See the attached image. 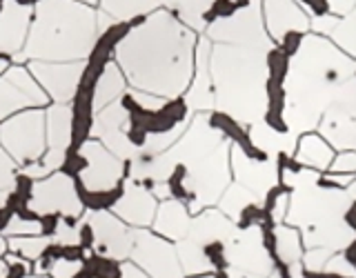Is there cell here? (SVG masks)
<instances>
[{
  "mask_svg": "<svg viewBox=\"0 0 356 278\" xmlns=\"http://www.w3.org/2000/svg\"><path fill=\"white\" fill-rule=\"evenodd\" d=\"M192 211H189L185 200L178 198H167L156 209V218H154V231L161 234L167 240H183L189 227H192Z\"/></svg>",
  "mask_w": 356,
  "mask_h": 278,
  "instance_id": "ffe728a7",
  "label": "cell"
},
{
  "mask_svg": "<svg viewBox=\"0 0 356 278\" xmlns=\"http://www.w3.org/2000/svg\"><path fill=\"white\" fill-rule=\"evenodd\" d=\"M0 145L18 165L36 163L47 147V114L27 109L0 125Z\"/></svg>",
  "mask_w": 356,
  "mask_h": 278,
  "instance_id": "5b68a950",
  "label": "cell"
},
{
  "mask_svg": "<svg viewBox=\"0 0 356 278\" xmlns=\"http://www.w3.org/2000/svg\"><path fill=\"white\" fill-rule=\"evenodd\" d=\"M51 238H54V243L63 245V247H76L83 238L81 225H70V222L58 220V225H56V231H54Z\"/></svg>",
  "mask_w": 356,
  "mask_h": 278,
  "instance_id": "d6a6232c",
  "label": "cell"
},
{
  "mask_svg": "<svg viewBox=\"0 0 356 278\" xmlns=\"http://www.w3.org/2000/svg\"><path fill=\"white\" fill-rule=\"evenodd\" d=\"M292 156L296 163L307 167V170L325 174L337 154H334V147L325 140V136H321L318 131H305L298 136L296 149Z\"/></svg>",
  "mask_w": 356,
  "mask_h": 278,
  "instance_id": "44dd1931",
  "label": "cell"
},
{
  "mask_svg": "<svg viewBox=\"0 0 356 278\" xmlns=\"http://www.w3.org/2000/svg\"><path fill=\"white\" fill-rule=\"evenodd\" d=\"M263 20L272 42H281L287 33L312 31V16L298 0H263Z\"/></svg>",
  "mask_w": 356,
  "mask_h": 278,
  "instance_id": "9a60e30c",
  "label": "cell"
},
{
  "mask_svg": "<svg viewBox=\"0 0 356 278\" xmlns=\"http://www.w3.org/2000/svg\"><path fill=\"white\" fill-rule=\"evenodd\" d=\"M100 9L114 22H129L159 11L165 0H98Z\"/></svg>",
  "mask_w": 356,
  "mask_h": 278,
  "instance_id": "d4e9b609",
  "label": "cell"
},
{
  "mask_svg": "<svg viewBox=\"0 0 356 278\" xmlns=\"http://www.w3.org/2000/svg\"><path fill=\"white\" fill-rule=\"evenodd\" d=\"M263 0H254L252 5L238 9L229 18L214 20L207 25L205 36L211 42H225V44H241V47H259L272 49L274 42L265 29L263 20Z\"/></svg>",
  "mask_w": 356,
  "mask_h": 278,
  "instance_id": "8992f818",
  "label": "cell"
},
{
  "mask_svg": "<svg viewBox=\"0 0 356 278\" xmlns=\"http://www.w3.org/2000/svg\"><path fill=\"white\" fill-rule=\"evenodd\" d=\"M229 163L236 183L252 189L256 196L265 198V194L278 185V161L272 156H252L241 145L232 142Z\"/></svg>",
  "mask_w": 356,
  "mask_h": 278,
  "instance_id": "7c38bea8",
  "label": "cell"
},
{
  "mask_svg": "<svg viewBox=\"0 0 356 278\" xmlns=\"http://www.w3.org/2000/svg\"><path fill=\"white\" fill-rule=\"evenodd\" d=\"M36 18L16 63H74L85 60L100 36L98 11L81 0H38Z\"/></svg>",
  "mask_w": 356,
  "mask_h": 278,
  "instance_id": "3957f363",
  "label": "cell"
},
{
  "mask_svg": "<svg viewBox=\"0 0 356 278\" xmlns=\"http://www.w3.org/2000/svg\"><path fill=\"white\" fill-rule=\"evenodd\" d=\"M27 207L40 216L60 214L65 218H78L83 214V200L67 174H51L33 183Z\"/></svg>",
  "mask_w": 356,
  "mask_h": 278,
  "instance_id": "ba28073f",
  "label": "cell"
},
{
  "mask_svg": "<svg viewBox=\"0 0 356 278\" xmlns=\"http://www.w3.org/2000/svg\"><path fill=\"white\" fill-rule=\"evenodd\" d=\"M81 270H83V263L72 261V259H58V261H54L49 267L54 278H74V276L81 274Z\"/></svg>",
  "mask_w": 356,
  "mask_h": 278,
  "instance_id": "e575fe53",
  "label": "cell"
},
{
  "mask_svg": "<svg viewBox=\"0 0 356 278\" xmlns=\"http://www.w3.org/2000/svg\"><path fill=\"white\" fill-rule=\"evenodd\" d=\"M122 92H125V74H122L118 63H107L103 67V74H100L98 81H96L92 109L100 111L103 107L116 103Z\"/></svg>",
  "mask_w": 356,
  "mask_h": 278,
  "instance_id": "603a6c76",
  "label": "cell"
},
{
  "mask_svg": "<svg viewBox=\"0 0 356 278\" xmlns=\"http://www.w3.org/2000/svg\"><path fill=\"white\" fill-rule=\"evenodd\" d=\"M81 158L85 161V167L81 170V183L89 194H109L114 192L125 174L122 158L107 149L103 142L92 138L81 145Z\"/></svg>",
  "mask_w": 356,
  "mask_h": 278,
  "instance_id": "9c48e42d",
  "label": "cell"
},
{
  "mask_svg": "<svg viewBox=\"0 0 356 278\" xmlns=\"http://www.w3.org/2000/svg\"><path fill=\"white\" fill-rule=\"evenodd\" d=\"M332 174H345V176H356V152L345 149L334 156V161L330 165Z\"/></svg>",
  "mask_w": 356,
  "mask_h": 278,
  "instance_id": "836d02e7",
  "label": "cell"
},
{
  "mask_svg": "<svg viewBox=\"0 0 356 278\" xmlns=\"http://www.w3.org/2000/svg\"><path fill=\"white\" fill-rule=\"evenodd\" d=\"M47 92L25 67H11L0 76V120L14 111L47 105Z\"/></svg>",
  "mask_w": 356,
  "mask_h": 278,
  "instance_id": "8fae6325",
  "label": "cell"
},
{
  "mask_svg": "<svg viewBox=\"0 0 356 278\" xmlns=\"http://www.w3.org/2000/svg\"><path fill=\"white\" fill-rule=\"evenodd\" d=\"M211 47H214V42L203 33L196 44L192 83H189L187 92L183 94L187 107L194 111H209L211 107H216L214 78H211Z\"/></svg>",
  "mask_w": 356,
  "mask_h": 278,
  "instance_id": "2e32d148",
  "label": "cell"
},
{
  "mask_svg": "<svg viewBox=\"0 0 356 278\" xmlns=\"http://www.w3.org/2000/svg\"><path fill=\"white\" fill-rule=\"evenodd\" d=\"M312 31L330 38L350 58H356V9L348 16H312Z\"/></svg>",
  "mask_w": 356,
  "mask_h": 278,
  "instance_id": "d6986e66",
  "label": "cell"
},
{
  "mask_svg": "<svg viewBox=\"0 0 356 278\" xmlns=\"http://www.w3.org/2000/svg\"><path fill=\"white\" fill-rule=\"evenodd\" d=\"M27 278H44V276H27Z\"/></svg>",
  "mask_w": 356,
  "mask_h": 278,
  "instance_id": "7bdbcfd3",
  "label": "cell"
},
{
  "mask_svg": "<svg viewBox=\"0 0 356 278\" xmlns=\"http://www.w3.org/2000/svg\"><path fill=\"white\" fill-rule=\"evenodd\" d=\"M267 54L270 49L225 42H214L211 47L216 107L248 127L261 120L267 111Z\"/></svg>",
  "mask_w": 356,
  "mask_h": 278,
  "instance_id": "277c9868",
  "label": "cell"
},
{
  "mask_svg": "<svg viewBox=\"0 0 356 278\" xmlns=\"http://www.w3.org/2000/svg\"><path fill=\"white\" fill-rule=\"evenodd\" d=\"M7 72V60L5 58H0V76H3Z\"/></svg>",
  "mask_w": 356,
  "mask_h": 278,
  "instance_id": "ab89813d",
  "label": "cell"
},
{
  "mask_svg": "<svg viewBox=\"0 0 356 278\" xmlns=\"http://www.w3.org/2000/svg\"><path fill=\"white\" fill-rule=\"evenodd\" d=\"M120 278H152L147 272H143L140 267L136 265V263H125L120 267Z\"/></svg>",
  "mask_w": 356,
  "mask_h": 278,
  "instance_id": "8d00e7d4",
  "label": "cell"
},
{
  "mask_svg": "<svg viewBox=\"0 0 356 278\" xmlns=\"http://www.w3.org/2000/svg\"><path fill=\"white\" fill-rule=\"evenodd\" d=\"M227 263L229 267H236L243 272H252L259 276H267L274 272V256L265 243V229L263 225L252 227H236L232 238L225 245Z\"/></svg>",
  "mask_w": 356,
  "mask_h": 278,
  "instance_id": "30bf717a",
  "label": "cell"
},
{
  "mask_svg": "<svg viewBox=\"0 0 356 278\" xmlns=\"http://www.w3.org/2000/svg\"><path fill=\"white\" fill-rule=\"evenodd\" d=\"M51 243H54V238L40 236V234L38 236H11L9 247L18 254H22L27 261H36L44 254V250H47Z\"/></svg>",
  "mask_w": 356,
  "mask_h": 278,
  "instance_id": "f1b7e54d",
  "label": "cell"
},
{
  "mask_svg": "<svg viewBox=\"0 0 356 278\" xmlns=\"http://www.w3.org/2000/svg\"><path fill=\"white\" fill-rule=\"evenodd\" d=\"M38 161H40L38 165L33 163L31 167H25V170H22V172H25V176H29V178H47V176H51L65 163V149H51L49 147V152L42 154Z\"/></svg>",
  "mask_w": 356,
  "mask_h": 278,
  "instance_id": "4dcf8cb0",
  "label": "cell"
},
{
  "mask_svg": "<svg viewBox=\"0 0 356 278\" xmlns=\"http://www.w3.org/2000/svg\"><path fill=\"white\" fill-rule=\"evenodd\" d=\"M87 225L92 229V238H94V247L103 254L109 256L114 261H122L131 254V231L125 227V220H120L114 211H105L98 209L92 211L87 216Z\"/></svg>",
  "mask_w": 356,
  "mask_h": 278,
  "instance_id": "5bb4252c",
  "label": "cell"
},
{
  "mask_svg": "<svg viewBox=\"0 0 356 278\" xmlns=\"http://www.w3.org/2000/svg\"><path fill=\"white\" fill-rule=\"evenodd\" d=\"M192 278H218V276L211 272V274H198V276H192Z\"/></svg>",
  "mask_w": 356,
  "mask_h": 278,
  "instance_id": "60d3db41",
  "label": "cell"
},
{
  "mask_svg": "<svg viewBox=\"0 0 356 278\" xmlns=\"http://www.w3.org/2000/svg\"><path fill=\"white\" fill-rule=\"evenodd\" d=\"M85 67H87L85 60H74V63L31 60L29 72L56 103H70L78 92Z\"/></svg>",
  "mask_w": 356,
  "mask_h": 278,
  "instance_id": "4fadbf2b",
  "label": "cell"
},
{
  "mask_svg": "<svg viewBox=\"0 0 356 278\" xmlns=\"http://www.w3.org/2000/svg\"><path fill=\"white\" fill-rule=\"evenodd\" d=\"M74 111L67 103H58L47 109V145L51 149H67L72 142Z\"/></svg>",
  "mask_w": 356,
  "mask_h": 278,
  "instance_id": "cb8c5ba5",
  "label": "cell"
},
{
  "mask_svg": "<svg viewBox=\"0 0 356 278\" xmlns=\"http://www.w3.org/2000/svg\"><path fill=\"white\" fill-rule=\"evenodd\" d=\"M222 278H267V276H259V274H252V272H243L236 270V267H227L225 272H220Z\"/></svg>",
  "mask_w": 356,
  "mask_h": 278,
  "instance_id": "74e56055",
  "label": "cell"
},
{
  "mask_svg": "<svg viewBox=\"0 0 356 278\" xmlns=\"http://www.w3.org/2000/svg\"><path fill=\"white\" fill-rule=\"evenodd\" d=\"M198 38L172 11L159 9L118 40L116 63L134 89L181 98L194 76Z\"/></svg>",
  "mask_w": 356,
  "mask_h": 278,
  "instance_id": "6da1fadb",
  "label": "cell"
},
{
  "mask_svg": "<svg viewBox=\"0 0 356 278\" xmlns=\"http://www.w3.org/2000/svg\"><path fill=\"white\" fill-rule=\"evenodd\" d=\"M40 231L42 225L38 220H25L20 216H11L3 234H7V236H38Z\"/></svg>",
  "mask_w": 356,
  "mask_h": 278,
  "instance_id": "1f68e13d",
  "label": "cell"
},
{
  "mask_svg": "<svg viewBox=\"0 0 356 278\" xmlns=\"http://www.w3.org/2000/svg\"><path fill=\"white\" fill-rule=\"evenodd\" d=\"M14 189H16V161L0 145V207L7 203Z\"/></svg>",
  "mask_w": 356,
  "mask_h": 278,
  "instance_id": "f546056e",
  "label": "cell"
},
{
  "mask_svg": "<svg viewBox=\"0 0 356 278\" xmlns=\"http://www.w3.org/2000/svg\"><path fill=\"white\" fill-rule=\"evenodd\" d=\"M131 261L152 278H183V265L172 240L161 234L134 229L131 231Z\"/></svg>",
  "mask_w": 356,
  "mask_h": 278,
  "instance_id": "52a82bcc",
  "label": "cell"
},
{
  "mask_svg": "<svg viewBox=\"0 0 356 278\" xmlns=\"http://www.w3.org/2000/svg\"><path fill=\"white\" fill-rule=\"evenodd\" d=\"M131 114L122 103H111L96 111L92 122V136L98 140H105L114 133H129Z\"/></svg>",
  "mask_w": 356,
  "mask_h": 278,
  "instance_id": "7402d4cb",
  "label": "cell"
},
{
  "mask_svg": "<svg viewBox=\"0 0 356 278\" xmlns=\"http://www.w3.org/2000/svg\"><path fill=\"white\" fill-rule=\"evenodd\" d=\"M33 7L22 5L18 0H3L0 7V54L16 56L22 51L31 29Z\"/></svg>",
  "mask_w": 356,
  "mask_h": 278,
  "instance_id": "ac0fdd59",
  "label": "cell"
},
{
  "mask_svg": "<svg viewBox=\"0 0 356 278\" xmlns=\"http://www.w3.org/2000/svg\"><path fill=\"white\" fill-rule=\"evenodd\" d=\"M176 250H178V259H181L185 274L198 276V274H211V272H214V265H211L205 247H203V245H198L196 240H192L189 236H185L183 240H178Z\"/></svg>",
  "mask_w": 356,
  "mask_h": 278,
  "instance_id": "83f0119b",
  "label": "cell"
},
{
  "mask_svg": "<svg viewBox=\"0 0 356 278\" xmlns=\"http://www.w3.org/2000/svg\"><path fill=\"white\" fill-rule=\"evenodd\" d=\"M274 278H281V276H274ZM303 278H305V276H303Z\"/></svg>",
  "mask_w": 356,
  "mask_h": 278,
  "instance_id": "ee69618b",
  "label": "cell"
},
{
  "mask_svg": "<svg viewBox=\"0 0 356 278\" xmlns=\"http://www.w3.org/2000/svg\"><path fill=\"white\" fill-rule=\"evenodd\" d=\"M156 209H159V205H156L152 189L145 183L134 181V178H127L120 198L111 205V211H114L120 220H125L138 229L154 225Z\"/></svg>",
  "mask_w": 356,
  "mask_h": 278,
  "instance_id": "e0dca14e",
  "label": "cell"
},
{
  "mask_svg": "<svg viewBox=\"0 0 356 278\" xmlns=\"http://www.w3.org/2000/svg\"><path fill=\"white\" fill-rule=\"evenodd\" d=\"M356 9V0H327V14L332 16H348Z\"/></svg>",
  "mask_w": 356,
  "mask_h": 278,
  "instance_id": "d590c367",
  "label": "cell"
},
{
  "mask_svg": "<svg viewBox=\"0 0 356 278\" xmlns=\"http://www.w3.org/2000/svg\"><path fill=\"white\" fill-rule=\"evenodd\" d=\"M5 240H3V236H0V278H7V265L3 263V254H5Z\"/></svg>",
  "mask_w": 356,
  "mask_h": 278,
  "instance_id": "f35d334b",
  "label": "cell"
},
{
  "mask_svg": "<svg viewBox=\"0 0 356 278\" xmlns=\"http://www.w3.org/2000/svg\"><path fill=\"white\" fill-rule=\"evenodd\" d=\"M211 5H214V0H165V9L172 11L185 27L200 33V36L207 29L205 16Z\"/></svg>",
  "mask_w": 356,
  "mask_h": 278,
  "instance_id": "484cf974",
  "label": "cell"
},
{
  "mask_svg": "<svg viewBox=\"0 0 356 278\" xmlns=\"http://www.w3.org/2000/svg\"><path fill=\"white\" fill-rule=\"evenodd\" d=\"M356 72L354 58L330 38L307 33L289 58L285 78V122L296 136L318 127L321 116L337 100L341 87Z\"/></svg>",
  "mask_w": 356,
  "mask_h": 278,
  "instance_id": "7a4b0ae2",
  "label": "cell"
},
{
  "mask_svg": "<svg viewBox=\"0 0 356 278\" xmlns=\"http://www.w3.org/2000/svg\"><path fill=\"white\" fill-rule=\"evenodd\" d=\"M81 3H85V5H94V3H98V0H81Z\"/></svg>",
  "mask_w": 356,
  "mask_h": 278,
  "instance_id": "b9f144b4",
  "label": "cell"
},
{
  "mask_svg": "<svg viewBox=\"0 0 356 278\" xmlns=\"http://www.w3.org/2000/svg\"><path fill=\"white\" fill-rule=\"evenodd\" d=\"M261 196H256L252 189L243 187L241 183H229V187L222 192L220 200H218V209L225 214L227 218H232L236 222L245 211H248L252 205L261 203Z\"/></svg>",
  "mask_w": 356,
  "mask_h": 278,
  "instance_id": "4316f807",
  "label": "cell"
}]
</instances>
